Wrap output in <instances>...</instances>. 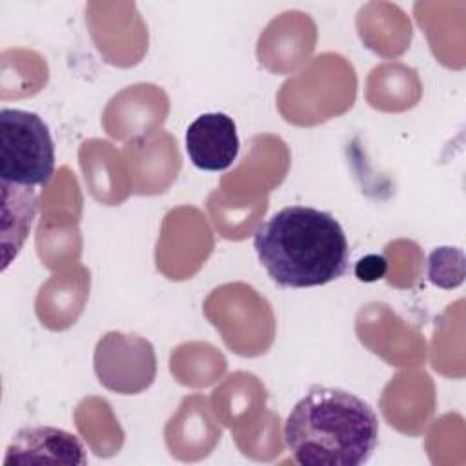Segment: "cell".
<instances>
[{
	"label": "cell",
	"instance_id": "obj_1",
	"mask_svg": "<svg viewBox=\"0 0 466 466\" xmlns=\"http://www.w3.org/2000/svg\"><path fill=\"white\" fill-rule=\"evenodd\" d=\"M258 262L282 288H313L342 277L350 244L340 222L309 206H286L253 233Z\"/></svg>",
	"mask_w": 466,
	"mask_h": 466
},
{
	"label": "cell",
	"instance_id": "obj_2",
	"mask_svg": "<svg viewBox=\"0 0 466 466\" xmlns=\"http://www.w3.org/2000/svg\"><path fill=\"white\" fill-rule=\"evenodd\" d=\"M284 442L302 466H360L379 442V419L360 397L311 386L284 422Z\"/></svg>",
	"mask_w": 466,
	"mask_h": 466
},
{
	"label": "cell",
	"instance_id": "obj_3",
	"mask_svg": "<svg viewBox=\"0 0 466 466\" xmlns=\"http://www.w3.org/2000/svg\"><path fill=\"white\" fill-rule=\"evenodd\" d=\"M55 173V142L47 124L33 111H0V178L9 184L46 186Z\"/></svg>",
	"mask_w": 466,
	"mask_h": 466
},
{
	"label": "cell",
	"instance_id": "obj_4",
	"mask_svg": "<svg viewBox=\"0 0 466 466\" xmlns=\"http://www.w3.org/2000/svg\"><path fill=\"white\" fill-rule=\"evenodd\" d=\"M93 362L98 382L120 395H135L147 390L157 375L153 344L133 333H106L96 342Z\"/></svg>",
	"mask_w": 466,
	"mask_h": 466
},
{
	"label": "cell",
	"instance_id": "obj_5",
	"mask_svg": "<svg viewBox=\"0 0 466 466\" xmlns=\"http://www.w3.org/2000/svg\"><path fill=\"white\" fill-rule=\"evenodd\" d=\"M87 464L76 435L55 426H27L11 439L4 464Z\"/></svg>",
	"mask_w": 466,
	"mask_h": 466
},
{
	"label": "cell",
	"instance_id": "obj_6",
	"mask_svg": "<svg viewBox=\"0 0 466 466\" xmlns=\"http://www.w3.org/2000/svg\"><path fill=\"white\" fill-rule=\"evenodd\" d=\"M240 140L237 126L226 113H204L186 131V151L195 167L202 171H224L238 155Z\"/></svg>",
	"mask_w": 466,
	"mask_h": 466
},
{
	"label": "cell",
	"instance_id": "obj_7",
	"mask_svg": "<svg viewBox=\"0 0 466 466\" xmlns=\"http://www.w3.org/2000/svg\"><path fill=\"white\" fill-rule=\"evenodd\" d=\"M451 253H453V248L442 246L430 255L428 277L439 288H455L462 282V277H464L462 258L457 260L455 264H451L450 262Z\"/></svg>",
	"mask_w": 466,
	"mask_h": 466
},
{
	"label": "cell",
	"instance_id": "obj_8",
	"mask_svg": "<svg viewBox=\"0 0 466 466\" xmlns=\"http://www.w3.org/2000/svg\"><path fill=\"white\" fill-rule=\"evenodd\" d=\"M388 271V262L382 255H366L355 264V277L362 282H375Z\"/></svg>",
	"mask_w": 466,
	"mask_h": 466
}]
</instances>
